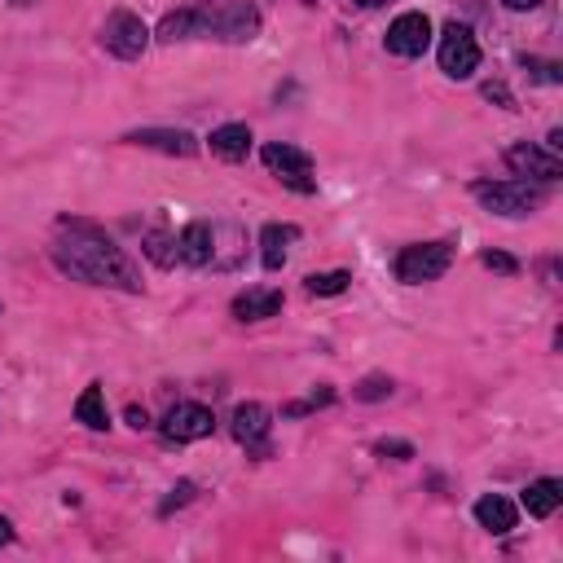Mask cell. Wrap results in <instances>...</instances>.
<instances>
[{
	"instance_id": "277c9868",
	"label": "cell",
	"mask_w": 563,
	"mask_h": 563,
	"mask_svg": "<svg viewBox=\"0 0 563 563\" xmlns=\"http://www.w3.org/2000/svg\"><path fill=\"white\" fill-rule=\"evenodd\" d=\"M449 264H454V242H414L396 256V278L405 286H423L445 278Z\"/></svg>"
},
{
	"instance_id": "5b68a950",
	"label": "cell",
	"mask_w": 563,
	"mask_h": 563,
	"mask_svg": "<svg viewBox=\"0 0 563 563\" xmlns=\"http://www.w3.org/2000/svg\"><path fill=\"white\" fill-rule=\"evenodd\" d=\"M102 49L119 62H137L141 53L150 49V27L132 14V9H115V14L102 22Z\"/></svg>"
},
{
	"instance_id": "f546056e",
	"label": "cell",
	"mask_w": 563,
	"mask_h": 563,
	"mask_svg": "<svg viewBox=\"0 0 563 563\" xmlns=\"http://www.w3.org/2000/svg\"><path fill=\"white\" fill-rule=\"evenodd\" d=\"M128 423L141 432V427H150V418H146V410H137V405H128Z\"/></svg>"
},
{
	"instance_id": "44dd1931",
	"label": "cell",
	"mask_w": 563,
	"mask_h": 563,
	"mask_svg": "<svg viewBox=\"0 0 563 563\" xmlns=\"http://www.w3.org/2000/svg\"><path fill=\"white\" fill-rule=\"evenodd\" d=\"M159 40L163 44H176V40H194V9H172L168 18L159 22Z\"/></svg>"
},
{
	"instance_id": "8992f818",
	"label": "cell",
	"mask_w": 563,
	"mask_h": 563,
	"mask_svg": "<svg viewBox=\"0 0 563 563\" xmlns=\"http://www.w3.org/2000/svg\"><path fill=\"white\" fill-rule=\"evenodd\" d=\"M440 71L449 80H471L480 71V40L471 36V27L445 22V31H440Z\"/></svg>"
},
{
	"instance_id": "4fadbf2b",
	"label": "cell",
	"mask_w": 563,
	"mask_h": 563,
	"mask_svg": "<svg viewBox=\"0 0 563 563\" xmlns=\"http://www.w3.org/2000/svg\"><path fill=\"white\" fill-rule=\"evenodd\" d=\"M515 520H520V511H515V502L502 498V493H484V498L476 502V524L484 528V533L506 537L515 528Z\"/></svg>"
},
{
	"instance_id": "ac0fdd59",
	"label": "cell",
	"mask_w": 563,
	"mask_h": 563,
	"mask_svg": "<svg viewBox=\"0 0 563 563\" xmlns=\"http://www.w3.org/2000/svg\"><path fill=\"white\" fill-rule=\"evenodd\" d=\"M520 502H524V511L533 515V520H550V515L563 506V484L559 480H533L524 489Z\"/></svg>"
},
{
	"instance_id": "d6a6232c",
	"label": "cell",
	"mask_w": 563,
	"mask_h": 563,
	"mask_svg": "<svg viewBox=\"0 0 563 563\" xmlns=\"http://www.w3.org/2000/svg\"><path fill=\"white\" fill-rule=\"evenodd\" d=\"M357 9H379V5H388V0H352Z\"/></svg>"
},
{
	"instance_id": "52a82bcc",
	"label": "cell",
	"mask_w": 563,
	"mask_h": 563,
	"mask_svg": "<svg viewBox=\"0 0 563 563\" xmlns=\"http://www.w3.org/2000/svg\"><path fill=\"white\" fill-rule=\"evenodd\" d=\"M383 44H388L392 58H423L427 44H432V18L418 14V9H410V14H401L388 27Z\"/></svg>"
},
{
	"instance_id": "ffe728a7",
	"label": "cell",
	"mask_w": 563,
	"mask_h": 563,
	"mask_svg": "<svg viewBox=\"0 0 563 563\" xmlns=\"http://www.w3.org/2000/svg\"><path fill=\"white\" fill-rule=\"evenodd\" d=\"M141 251H146V256L159 264V269H172V264H176V238L163 229V220L141 234Z\"/></svg>"
},
{
	"instance_id": "d6986e66",
	"label": "cell",
	"mask_w": 563,
	"mask_h": 563,
	"mask_svg": "<svg viewBox=\"0 0 563 563\" xmlns=\"http://www.w3.org/2000/svg\"><path fill=\"white\" fill-rule=\"evenodd\" d=\"M75 418H80V423L88 427V432H106V427H110L102 383H88V388L80 392V401H75Z\"/></svg>"
},
{
	"instance_id": "5bb4252c",
	"label": "cell",
	"mask_w": 563,
	"mask_h": 563,
	"mask_svg": "<svg viewBox=\"0 0 563 563\" xmlns=\"http://www.w3.org/2000/svg\"><path fill=\"white\" fill-rule=\"evenodd\" d=\"M282 313V291L273 286H251V291L234 295V317L238 322H264V317Z\"/></svg>"
},
{
	"instance_id": "4dcf8cb0",
	"label": "cell",
	"mask_w": 563,
	"mask_h": 563,
	"mask_svg": "<svg viewBox=\"0 0 563 563\" xmlns=\"http://www.w3.org/2000/svg\"><path fill=\"white\" fill-rule=\"evenodd\" d=\"M506 9H515V14H528V9H537L542 5V0H502Z\"/></svg>"
},
{
	"instance_id": "cb8c5ba5",
	"label": "cell",
	"mask_w": 563,
	"mask_h": 563,
	"mask_svg": "<svg viewBox=\"0 0 563 563\" xmlns=\"http://www.w3.org/2000/svg\"><path fill=\"white\" fill-rule=\"evenodd\" d=\"M335 401V388H313V396H304V401H291V405H282V414L286 418H304V414H313V410H322V405Z\"/></svg>"
},
{
	"instance_id": "9a60e30c",
	"label": "cell",
	"mask_w": 563,
	"mask_h": 563,
	"mask_svg": "<svg viewBox=\"0 0 563 563\" xmlns=\"http://www.w3.org/2000/svg\"><path fill=\"white\" fill-rule=\"evenodd\" d=\"M295 238H300V225H278V220H273V225H264L260 229V264H264V269L278 273L286 264V251H291Z\"/></svg>"
},
{
	"instance_id": "f1b7e54d",
	"label": "cell",
	"mask_w": 563,
	"mask_h": 563,
	"mask_svg": "<svg viewBox=\"0 0 563 563\" xmlns=\"http://www.w3.org/2000/svg\"><path fill=\"white\" fill-rule=\"evenodd\" d=\"M484 97H489V102H502L506 110H515V97L506 93V84H484Z\"/></svg>"
},
{
	"instance_id": "7402d4cb",
	"label": "cell",
	"mask_w": 563,
	"mask_h": 563,
	"mask_svg": "<svg viewBox=\"0 0 563 563\" xmlns=\"http://www.w3.org/2000/svg\"><path fill=\"white\" fill-rule=\"evenodd\" d=\"M308 295H344L352 286V273L348 269H335V273H313V278H304Z\"/></svg>"
},
{
	"instance_id": "1f68e13d",
	"label": "cell",
	"mask_w": 563,
	"mask_h": 563,
	"mask_svg": "<svg viewBox=\"0 0 563 563\" xmlns=\"http://www.w3.org/2000/svg\"><path fill=\"white\" fill-rule=\"evenodd\" d=\"M9 542H14V524H9L5 515H0V550H5Z\"/></svg>"
},
{
	"instance_id": "e0dca14e",
	"label": "cell",
	"mask_w": 563,
	"mask_h": 563,
	"mask_svg": "<svg viewBox=\"0 0 563 563\" xmlns=\"http://www.w3.org/2000/svg\"><path fill=\"white\" fill-rule=\"evenodd\" d=\"M207 146H212L216 159H225V163H242V159L251 154V128H247V124H220V128H212Z\"/></svg>"
},
{
	"instance_id": "30bf717a",
	"label": "cell",
	"mask_w": 563,
	"mask_h": 563,
	"mask_svg": "<svg viewBox=\"0 0 563 563\" xmlns=\"http://www.w3.org/2000/svg\"><path fill=\"white\" fill-rule=\"evenodd\" d=\"M269 432H273V414L260 401H247L234 410V440L247 445V454L269 458Z\"/></svg>"
},
{
	"instance_id": "d4e9b609",
	"label": "cell",
	"mask_w": 563,
	"mask_h": 563,
	"mask_svg": "<svg viewBox=\"0 0 563 563\" xmlns=\"http://www.w3.org/2000/svg\"><path fill=\"white\" fill-rule=\"evenodd\" d=\"M194 493H198V489H194V480H181V484H176V489L168 493V498L159 502V515L168 520L172 511H181V506H190V502H194Z\"/></svg>"
},
{
	"instance_id": "3957f363",
	"label": "cell",
	"mask_w": 563,
	"mask_h": 563,
	"mask_svg": "<svg viewBox=\"0 0 563 563\" xmlns=\"http://www.w3.org/2000/svg\"><path fill=\"white\" fill-rule=\"evenodd\" d=\"M471 194L484 203V212L506 216V220H520L533 216L537 207L546 203V185L542 181H528V176H511V181H476Z\"/></svg>"
},
{
	"instance_id": "484cf974",
	"label": "cell",
	"mask_w": 563,
	"mask_h": 563,
	"mask_svg": "<svg viewBox=\"0 0 563 563\" xmlns=\"http://www.w3.org/2000/svg\"><path fill=\"white\" fill-rule=\"evenodd\" d=\"M524 62V71L533 75V80H542V84H563V66L559 62H542V58H520Z\"/></svg>"
},
{
	"instance_id": "2e32d148",
	"label": "cell",
	"mask_w": 563,
	"mask_h": 563,
	"mask_svg": "<svg viewBox=\"0 0 563 563\" xmlns=\"http://www.w3.org/2000/svg\"><path fill=\"white\" fill-rule=\"evenodd\" d=\"M260 159L273 176H308L313 172V159H308L300 146H286V141H269V146L260 150Z\"/></svg>"
},
{
	"instance_id": "4316f807",
	"label": "cell",
	"mask_w": 563,
	"mask_h": 563,
	"mask_svg": "<svg viewBox=\"0 0 563 563\" xmlns=\"http://www.w3.org/2000/svg\"><path fill=\"white\" fill-rule=\"evenodd\" d=\"M480 264H484V269H493V273H520V260L506 256V251H484Z\"/></svg>"
},
{
	"instance_id": "7c38bea8",
	"label": "cell",
	"mask_w": 563,
	"mask_h": 563,
	"mask_svg": "<svg viewBox=\"0 0 563 563\" xmlns=\"http://www.w3.org/2000/svg\"><path fill=\"white\" fill-rule=\"evenodd\" d=\"M176 260L190 269H207L212 264V220H190L176 238Z\"/></svg>"
},
{
	"instance_id": "603a6c76",
	"label": "cell",
	"mask_w": 563,
	"mask_h": 563,
	"mask_svg": "<svg viewBox=\"0 0 563 563\" xmlns=\"http://www.w3.org/2000/svg\"><path fill=\"white\" fill-rule=\"evenodd\" d=\"M392 388H396V383L388 379V374H366V379H361L357 388H352V396L370 405V401H388V396H392Z\"/></svg>"
},
{
	"instance_id": "ba28073f",
	"label": "cell",
	"mask_w": 563,
	"mask_h": 563,
	"mask_svg": "<svg viewBox=\"0 0 563 563\" xmlns=\"http://www.w3.org/2000/svg\"><path fill=\"white\" fill-rule=\"evenodd\" d=\"M506 168H511L515 176H528V181H559L563 176V159L555 150H546V146H533V141H520V146H511L506 150Z\"/></svg>"
},
{
	"instance_id": "7a4b0ae2",
	"label": "cell",
	"mask_w": 563,
	"mask_h": 563,
	"mask_svg": "<svg viewBox=\"0 0 563 563\" xmlns=\"http://www.w3.org/2000/svg\"><path fill=\"white\" fill-rule=\"evenodd\" d=\"M194 9V40H220V44H251L260 36V9L251 0H207Z\"/></svg>"
},
{
	"instance_id": "9c48e42d",
	"label": "cell",
	"mask_w": 563,
	"mask_h": 563,
	"mask_svg": "<svg viewBox=\"0 0 563 563\" xmlns=\"http://www.w3.org/2000/svg\"><path fill=\"white\" fill-rule=\"evenodd\" d=\"M216 432V414L198 401H185V405H172L168 418H163V436L176 440V445H190V440H203Z\"/></svg>"
},
{
	"instance_id": "83f0119b",
	"label": "cell",
	"mask_w": 563,
	"mask_h": 563,
	"mask_svg": "<svg viewBox=\"0 0 563 563\" xmlns=\"http://www.w3.org/2000/svg\"><path fill=\"white\" fill-rule=\"evenodd\" d=\"M374 454L405 462V458H414V445H410V440H379V445H374Z\"/></svg>"
},
{
	"instance_id": "8fae6325",
	"label": "cell",
	"mask_w": 563,
	"mask_h": 563,
	"mask_svg": "<svg viewBox=\"0 0 563 563\" xmlns=\"http://www.w3.org/2000/svg\"><path fill=\"white\" fill-rule=\"evenodd\" d=\"M124 141L128 146H141V150L172 154V159H194L198 154V137L185 128H132Z\"/></svg>"
},
{
	"instance_id": "6da1fadb",
	"label": "cell",
	"mask_w": 563,
	"mask_h": 563,
	"mask_svg": "<svg viewBox=\"0 0 563 563\" xmlns=\"http://www.w3.org/2000/svg\"><path fill=\"white\" fill-rule=\"evenodd\" d=\"M62 238L49 247L53 264L75 282H88V286H110V291H128V295H141V273L137 264L124 256V247L106 238L102 225L93 220H75V216H62L58 220Z\"/></svg>"
}]
</instances>
